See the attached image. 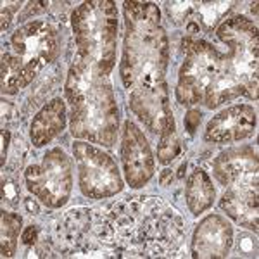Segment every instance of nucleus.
<instances>
[{
    "instance_id": "f257e3e1",
    "label": "nucleus",
    "mask_w": 259,
    "mask_h": 259,
    "mask_svg": "<svg viewBox=\"0 0 259 259\" xmlns=\"http://www.w3.org/2000/svg\"><path fill=\"white\" fill-rule=\"evenodd\" d=\"M119 202L97 223L102 245L126 256H169L183 233V221L171 207L152 197Z\"/></svg>"
},
{
    "instance_id": "f03ea898",
    "label": "nucleus",
    "mask_w": 259,
    "mask_h": 259,
    "mask_svg": "<svg viewBox=\"0 0 259 259\" xmlns=\"http://www.w3.org/2000/svg\"><path fill=\"white\" fill-rule=\"evenodd\" d=\"M124 50L121 80L128 90H144L164 85L169 61V45L161 28L159 7L152 2L124 4Z\"/></svg>"
},
{
    "instance_id": "7ed1b4c3",
    "label": "nucleus",
    "mask_w": 259,
    "mask_h": 259,
    "mask_svg": "<svg viewBox=\"0 0 259 259\" xmlns=\"http://www.w3.org/2000/svg\"><path fill=\"white\" fill-rule=\"evenodd\" d=\"M94 66L76 57L66 78L71 133L76 139L114 145L118 137V104L109 81Z\"/></svg>"
},
{
    "instance_id": "20e7f679",
    "label": "nucleus",
    "mask_w": 259,
    "mask_h": 259,
    "mask_svg": "<svg viewBox=\"0 0 259 259\" xmlns=\"http://www.w3.org/2000/svg\"><path fill=\"white\" fill-rule=\"evenodd\" d=\"M185 61L178 73L177 99L183 106L202 104L216 109L221 104L245 95L228 54L197 38L183 40Z\"/></svg>"
},
{
    "instance_id": "39448f33",
    "label": "nucleus",
    "mask_w": 259,
    "mask_h": 259,
    "mask_svg": "<svg viewBox=\"0 0 259 259\" xmlns=\"http://www.w3.org/2000/svg\"><path fill=\"white\" fill-rule=\"evenodd\" d=\"M78 59L89 62L104 76L111 73L116 61L118 11L114 2L94 0L76 7L71 16Z\"/></svg>"
},
{
    "instance_id": "423d86ee",
    "label": "nucleus",
    "mask_w": 259,
    "mask_h": 259,
    "mask_svg": "<svg viewBox=\"0 0 259 259\" xmlns=\"http://www.w3.org/2000/svg\"><path fill=\"white\" fill-rule=\"evenodd\" d=\"M24 182L41 204L57 209L68 202L73 190V162L61 147H54L47 150L40 164L28 166Z\"/></svg>"
},
{
    "instance_id": "0eeeda50",
    "label": "nucleus",
    "mask_w": 259,
    "mask_h": 259,
    "mask_svg": "<svg viewBox=\"0 0 259 259\" xmlns=\"http://www.w3.org/2000/svg\"><path fill=\"white\" fill-rule=\"evenodd\" d=\"M218 36L228 45V57L245 95L257 99V28L252 21L235 16L218 28Z\"/></svg>"
},
{
    "instance_id": "6e6552de",
    "label": "nucleus",
    "mask_w": 259,
    "mask_h": 259,
    "mask_svg": "<svg viewBox=\"0 0 259 259\" xmlns=\"http://www.w3.org/2000/svg\"><path fill=\"white\" fill-rule=\"evenodd\" d=\"M73 154L78 168V185L85 197L107 199L123 190L118 164L109 154L87 142H76Z\"/></svg>"
},
{
    "instance_id": "1a4fd4ad",
    "label": "nucleus",
    "mask_w": 259,
    "mask_h": 259,
    "mask_svg": "<svg viewBox=\"0 0 259 259\" xmlns=\"http://www.w3.org/2000/svg\"><path fill=\"white\" fill-rule=\"evenodd\" d=\"M14 56L21 61L24 73L33 81L49 62L56 61L61 52L59 33L47 21H30L12 35Z\"/></svg>"
},
{
    "instance_id": "9d476101",
    "label": "nucleus",
    "mask_w": 259,
    "mask_h": 259,
    "mask_svg": "<svg viewBox=\"0 0 259 259\" xmlns=\"http://www.w3.org/2000/svg\"><path fill=\"white\" fill-rule=\"evenodd\" d=\"M121 161H123L124 178L133 189H140L154 177L152 150L142 130L133 121H126L121 139Z\"/></svg>"
},
{
    "instance_id": "9b49d317",
    "label": "nucleus",
    "mask_w": 259,
    "mask_h": 259,
    "mask_svg": "<svg viewBox=\"0 0 259 259\" xmlns=\"http://www.w3.org/2000/svg\"><path fill=\"white\" fill-rule=\"evenodd\" d=\"M257 116L254 107L237 104L216 114L206 126L204 139L211 144H233L247 139L254 133Z\"/></svg>"
},
{
    "instance_id": "f8f14e48",
    "label": "nucleus",
    "mask_w": 259,
    "mask_h": 259,
    "mask_svg": "<svg viewBox=\"0 0 259 259\" xmlns=\"http://www.w3.org/2000/svg\"><path fill=\"white\" fill-rule=\"evenodd\" d=\"M212 173L225 187L257 185V152L252 147H233L212 162Z\"/></svg>"
},
{
    "instance_id": "ddd939ff",
    "label": "nucleus",
    "mask_w": 259,
    "mask_h": 259,
    "mask_svg": "<svg viewBox=\"0 0 259 259\" xmlns=\"http://www.w3.org/2000/svg\"><path fill=\"white\" fill-rule=\"evenodd\" d=\"M130 107L139 118L144 121L152 133H161L173 119V112L169 106L168 85H159L154 89L133 90L130 94Z\"/></svg>"
},
{
    "instance_id": "4468645a",
    "label": "nucleus",
    "mask_w": 259,
    "mask_h": 259,
    "mask_svg": "<svg viewBox=\"0 0 259 259\" xmlns=\"http://www.w3.org/2000/svg\"><path fill=\"white\" fill-rule=\"evenodd\" d=\"M233 244L232 225L218 214L206 216L192 237L194 257H227Z\"/></svg>"
},
{
    "instance_id": "2eb2a0df",
    "label": "nucleus",
    "mask_w": 259,
    "mask_h": 259,
    "mask_svg": "<svg viewBox=\"0 0 259 259\" xmlns=\"http://www.w3.org/2000/svg\"><path fill=\"white\" fill-rule=\"evenodd\" d=\"M220 206L240 227L257 232V185L228 187Z\"/></svg>"
},
{
    "instance_id": "dca6fc26",
    "label": "nucleus",
    "mask_w": 259,
    "mask_h": 259,
    "mask_svg": "<svg viewBox=\"0 0 259 259\" xmlns=\"http://www.w3.org/2000/svg\"><path fill=\"white\" fill-rule=\"evenodd\" d=\"M66 126V106L61 99H54L36 112L30 124L31 144L44 147L52 142Z\"/></svg>"
},
{
    "instance_id": "f3484780",
    "label": "nucleus",
    "mask_w": 259,
    "mask_h": 259,
    "mask_svg": "<svg viewBox=\"0 0 259 259\" xmlns=\"http://www.w3.org/2000/svg\"><path fill=\"white\" fill-rule=\"evenodd\" d=\"M214 195L216 190L212 187L209 175L200 168L192 171V175L187 180V185H185L187 206L192 211V214L199 216L206 209H209L212 202H214Z\"/></svg>"
},
{
    "instance_id": "a211bd4d",
    "label": "nucleus",
    "mask_w": 259,
    "mask_h": 259,
    "mask_svg": "<svg viewBox=\"0 0 259 259\" xmlns=\"http://www.w3.org/2000/svg\"><path fill=\"white\" fill-rule=\"evenodd\" d=\"M31 83L28 74L24 73L21 61L14 54L4 52L2 56V92L4 94H18Z\"/></svg>"
},
{
    "instance_id": "6ab92c4d",
    "label": "nucleus",
    "mask_w": 259,
    "mask_h": 259,
    "mask_svg": "<svg viewBox=\"0 0 259 259\" xmlns=\"http://www.w3.org/2000/svg\"><path fill=\"white\" fill-rule=\"evenodd\" d=\"M230 2H195L192 16H199L197 21H190L199 28V23L206 31H212V28L218 24V21L223 18L225 12H228Z\"/></svg>"
},
{
    "instance_id": "aec40b11",
    "label": "nucleus",
    "mask_w": 259,
    "mask_h": 259,
    "mask_svg": "<svg viewBox=\"0 0 259 259\" xmlns=\"http://www.w3.org/2000/svg\"><path fill=\"white\" fill-rule=\"evenodd\" d=\"M21 223L23 220L19 214L2 211V257H12L16 254Z\"/></svg>"
},
{
    "instance_id": "412c9836",
    "label": "nucleus",
    "mask_w": 259,
    "mask_h": 259,
    "mask_svg": "<svg viewBox=\"0 0 259 259\" xmlns=\"http://www.w3.org/2000/svg\"><path fill=\"white\" fill-rule=\"evenodd\" d=\"M180 154V139L177 135V124H175V118L169 121L164 132L161 133L159 147H157V157H159L161 164H169L175 161Z\"/></svg>"
},
{
    "instance_id": "4be33fe9",
    "label": "nucleus",
    "mask_w": 259,
    "mask_h": 259,
    "mask_svg": "<svg viewBox=\"0 0 259 259\" xmlns=\"http://www.w3.org/2000/svg\"><path fill=\"white\" fill-rule=\"evenodd\" d=\"M194 6L195 2H168L166 4V9H168L169 18L175 23H182V21H190Z\"/></svg>"
},
{
    "instance_id": "5701e85b",
    "label": "nucleus",
    "mask_w": 259,
    "mask_h": 259,
    "mask_svg": "<svg viewBox=\"0 0 259 259\" xmlns=\"http://www.w3.org/2000/svg\"><path fill=\"white\" fill-rule=\"evenodd\" d=\"M239 252L242 256L247 257H256L257 256V242L256 237L247 235V233H242L239 237Z\"/></svg>"
},
{
    "instance_id": "b1692460",
    "label": "nucleus",
    "mask_w": 259,
    "mask_h": 259,
    "mask_svg": "<svg viewBox=\"0 0 259 259\" xmlns=\"http://www.w3.org/2000/svg\"><path fill=\"white\" fill-rule=\"evenodd\" d=\"M16 185H18V183H16L14 180H9L6 177L2 178V199H4V202L7 200V202L14 204L16 199H19V190Z\"/></svg>"
},
{
    "instance_id": "393cba45",
    "label": "nucleus",
    "mask_w": 259,
    "mask_h": 259,
    "mask_svg": "<svg viewBox=\"0 0 259 259\" xmlns=\"http://www.w3.org/2000/svg\"><path fill=\"white\" fill-rule=\"evenodd\" d=\"M200 111L197 109H192L187 112V116H185V128H187V132L189 133H195V130H197L199 126V123H200Z\"/></svg>"
},
{
    "instance_id": "a878e982",
    "label": "nucleus",
    "mask_w": 259,
    "mask_h": 259,
    "mask_svg": "<svg viewBox=\"0 0 259 259\" xmlns=\"http://www.w3.org/2000/svg\"><path fill=\"white\" fill-rule=\"evenodd\" d=\"M36 239H38V228H36L35 225L28 227L23 232V244L24 245H33L36 242Z\"/></svg>"
},
{
    "instance_id": "bb28decb",
    "label": "nucleus",
    "mask_w": 259,
    "mask_h": 259,
    "mask_svg": "<svg viewBox=\"0 0 259 259\" xmlns=\"http://www.w3.org/2000/svg\"><path fill=\"white\" fill-rule=\"evenodd\" d=\"M9 130H4L2 132V166H6V154H7V147H9Z\"/></svg>"
},
{
    "instance_id": "cd10ccee",
    "label": "nucleus",
    "mask_w": 259,
    "mask_h": 259,
    "mask_svg": "<svg viewBox=\"0 0 259 259\" xmlns=\"http://www.w3.org/2000/svg\"><path fill=\"white\" fill-rule=\"evenodd\" d=\"M11 24V11L6 6L2 7V31H6Z\"/></svg>"
},
{
    "instance_id": "c85d7f7f",
    "label": "nucleus",
    "mask_w": 259,
    "mask_h": 259,
    "mask_svg": "<svg viewBox=\"0 0 259 259\" xmlns=\"http://www.w3.org/2000/svg\"><path fill=\"white\" fill-rule=\"evenodd\" d=\"M171 178H173V171H171V169H164V171H162V175H161V185H166V183H168Z\"/></svg>"
},
{
    "instance_id": "c756f323",
    "label": "nucleus",
    "mask_w": 259,
    "mask_h": 259,
    "mask_svg": "<svg viewBox=\"0 0 259 259\" xmlns=\"http://www.w3.org/2000/svg\"><path fill=\"white\" fill-rule=\"evenodd\" d=\"M26 204H28V209H30V211L38 212V206H36V204H31L30 200H26Z\"/></svg>"
}]
</instances>
